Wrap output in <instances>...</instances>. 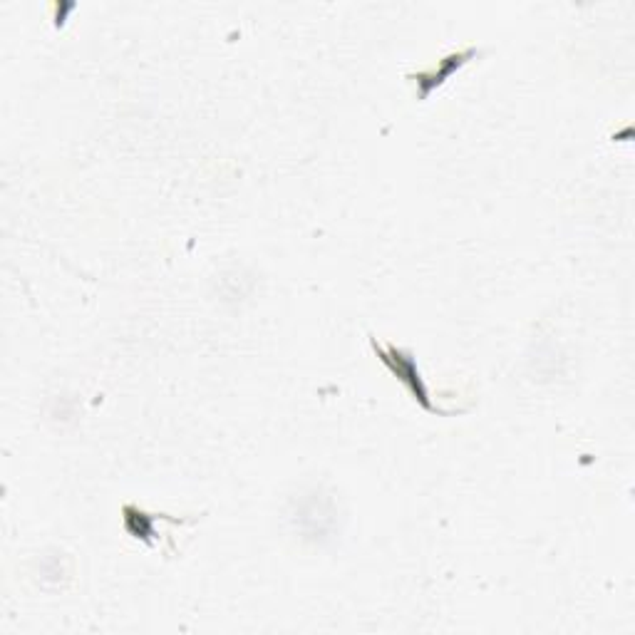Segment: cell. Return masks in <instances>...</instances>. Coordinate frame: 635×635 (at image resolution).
<instances>
[{"instance_id":"6da1fadb","label":"cell","mask_w":635,"mask_h":635,"mask_svg":"<svg viewBox=\"0 0 635 635\" xmlns=\"http://www.w3.org/2000/svg\"><path fill=\"white\" fill-rule=\"evenodd\" d=\"M375 350H378L380 358L385 360V365H390L392 373L400 375V378L412 387L415 397L427 407V410L442 412V410H437V407L430 402V397H427V390H425V385H422L420 373H417V365H415V360H412L410 353H402V350H397V348H382V345H375Z\"/></svg>"}]
</instances>
